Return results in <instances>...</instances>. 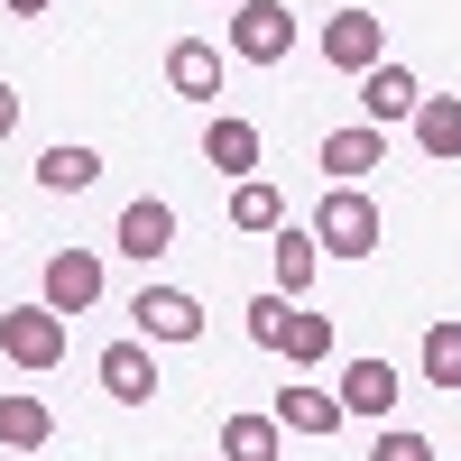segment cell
<instances>
[{"label": "cell", "mask_w": 461, "mask_h": 461, "mask_svg": "<svg viewBox=\"0 0 461 461\" xmlns=\"http://www.w3.org/2000/svg\"><path fill=\"white\" fill-rule=\"evenodd\" d=\"M304 230H314V249H332V258H369L378 249V203L360 194V185H332Z\"/></svg>", "instance_id": "obj_1"}, {"label": "cell", "mask_w": 461, "mask_h": 461, "mask_svg": "<svg viewBox=\"0 0 461 461\" xmlns=\"http://www.w3.org/2000/svg\"><path fill=\"white\" fill-rule=\"evenodd\" d=\"M230 56L240 65H286L295 56V10L286 0H240L230 10Z\"/></svg>", "instance_id": "obj_2"}, {"label": "cell", "mask_w": 461, "mask_h": 461, "mask_svg": "<svg viewBox=\"0 0 461 461\" xmlns=\"http://www.w3.org/2000/svg\"><path fill=\"white\" fill-rule=\"evenodd\" d=\"M0 351H10L19 369H56V360H65V314H47V304L0 314Z\"/></svg>", "instance_id": "obj_3"}, {"label": "cell", "mask_w": 461, "mask_h": 461, "mask_svg": "<svg viewBox=\"0 0 461 461\" xmlns=\"http://www.w3.org/2000/svg\"><path fill=\"white\" fill-rule=\"evenodd\" d=\"M139 341H203V304L185 286H139Z\"/></svg>", "instance_id": "obj_4"}, {"label": "cell", "mask_w": 461, "mask_h": 461, "mask_svg": "<svg viewBox=\"0 0 461 461\" xmlns=\"http://www.w3.org/2000/svg\"><path fill=\"white\" fill-rule=\"evenodd\" d=\"M102 304V258L93 249H56L47 258V314H93Z\"/></svg>", "instance_id": "obj_5"}, {"label": "cell", "mask_w": 461, "mask_h": 461, "mask_svg": "<svg viewBox=\"0 0 461 461\" xmlns=\"http://www.w3.org/2000/svg\"><path fill=\"white\" fill-rule=\"evenodd\" d=\"M323 65H332V74L388 65V56H378V19H369V10H332V19H323Z\"/></svg>", "instance_id": "obj_6"}, {"label": "cell", "mask_w": 461, "mask_h": 461, "mask_svg": "<svg viewBox=\"0 0 461 461\" xmlns=\"http://www.w3.org/2000/svg\"><path fill=\"white\" fill-rule=\"evenodd\" d=\"M93 369H102V388L121 397V406H148V397H158V360H148V341H111Z\"/></svg>", "instance_id": "obj_7"}, {"label": "cell", "mask_w": 461, "mask_h": 461, "mask_svg": "<svg viewBox=\"0 0 461 461\" xmlns=\"http://www.w3.org/2000/svg\"><path fill=\"white\" fill-rule=\"evenodd\" d=\"M130 258H167L176 249V203H158V194H139L130 212H121V230H111Z\"/></svg>", "instance_id": "obj_8"}, {"label": "cell", "mask_w": 461, "mask_h": 461, "mask_svg": "<svg viewBox=\"0 0 461 461\" xmlns=\"http://www.w3.org/2000/svg\"><path fill=\"white\" fill-rule=\"evenodd\" d=\"M277 425H286V434H304V443H323V434L351 425V415H341V397H332V388H277Z\"/></svg>", "instance_id": "obj_9"}, {"label": "cell", "mask_w": 461, "mask_h": 461, "mask_svg": "<svg viewBox=\"0 0 461 461\" xmlns=\"http://www.w3.org/2000/svg\"><path fill=\"white\" fill-rule=\"evenodd\" d=\"M332 397H341V415H369V425H378V415L397 406V369H388V360H351Z\"/></svg>", "instance_id": "obj_10"}, {"label": "cell", "mask_w": 461, "mask_h": 461, "mask_svg": "<svg viewBox=\"0 0 461 461\" xmlns=\"http://www.w3.org/2000/svg\"><path fill=\"white\" fill-rule=\"evenodd\" d=\"M360 102H369V130H378V121H415V102H425V84H415L406 65H369Z\"/></svg>", "instance_id": "obj_11"}, {"label": "cell", "mask_w": 461, "mask_h": 461, "mask_svg": "<svg viewBox=\"0 0 461 461\" xmlns=\"http://www.w3.org/2000/svg\"><path fill=\"white\" fill-rule=\"evenodd\" d=\"M0 443H10V452H47V443H56L47 397H28V388H10V397H0Z\"/></svg>", "instance_id": "obj_12"}, {"label": "cell", "mask_w": 461, "mask_h": 461, "mask_svg": "<svg viewBox=\"0 0 461 461\" xmlns=\"http://www.w3.org/2000/svg\"><path fill=\"white\" fill-rule=\"evenodd\" d=\"M167 84H176L185 102H212V93H221V56L203 47V37H176V47H167Z\"/></svg>", "instance_id": "obj_13"}, {"label": "cell", "mask_w": 461, "mask_h": 461, "mask_svg": "<svg viewBox=\"0 0 461 461\" xmlns=\"http://www.w3.org/2000/svg\"><path fill=\"white\" fill-rule=\"evenodd\" d=\"M203 158H212L221 176H249V167H258V130L240 121V111H212V121H203Z\"/></svg>", "instance_id": "obj_14"}, {"label": "cell", "mask_w": 461, "mask_h": 461, "mask_svg": "<svg viewBox=\"0 0 461 461\" xmlns=\"http://www.w3.org/2000/svg\"><path fill=\"white\" fill-rule=\"evenodd\" d=\"M378 158H388V139H378L369 121H360V130H332V139H323V176H332V185H360Z\"/></svg>", "instance_id": "obj_15"}, {"label": "cell", "mask_w": 461, "mask_h": 461, "mask_svg": "<svg viewBox=\"0 0 461 461\" xmlns=\"http://www.w3.org/2000/svg\"><path fill=\"white\" fill-rule=\"evenodd\" d=\"M415 148H425V158H461V93L415 102Z\"/></svg>", "instance_id": "obj_16"}, {"label": "cell", "mask_w": 461, "mask_h": 461, "mask_svg": "<svg viewBox=\"0 0 461 461\" xmlns=\"http://www.w3.org/2000/svg\"><path fill=\"white\" fill-rule=\"evenodd\" d=\"M230 230H286V194L258 185V176H240L230 185Z\"/></svg>", "instance_id": "obj_17"}, {"label": "cell", "mask_w": 461, "mask_h": 461, "mask_svg": "<svg viewBox=\"0 0 461 461\" xmlns=\"http://www.w3.org/2000/svg\"><path fill=\"white\" fill-rule=\"evenodd\" d=\"M277 443H286L277 415H230L221 425V461H277Z\"/></svg>", "instance_id": "obj_18"}, {"label": "cell", "mask_w": 461, "mask_h": 461, "mask_svg": "<svg viewBox=\"0 0 461 461\" xmlns=\"http://www.w3.org/2000/svg\"><path fill=\"white\" fill-rule=\"evenodd\" d=\"M102 176V158H93V148H47V158H37V185H47V194H84V185Z\"/></svg>", "instance_id": "obj_19"}, {"label": "cell", "mask_w": 461, "mask_h": 461, "mask_svg": "<svg viewBox=\"0 0 461 461\" xmlns=\"http://www.w3.org/2000/svg\"><path fill=\"white\" fill-rule=\"evenodd\" d=\"M314 267H323V249H314V230H277V295H304L314 286Z\"/></svg>", "instance_id": "obj_20"}, {"label": "cell", "mask_w": 461, "mask_h": 461, "mask_svg": "<svg viewBox=\"0 0 461 461\" xmlns=\"http://www.w3.org/2000/svg\"><path fill=\"white\" fill-rule=\"evenodd\" d=\"M277 351L295 360V369H314V360H332V314H286V341Z\"/></svg>", "instance_id": "obj_21"}, {"label": "cell", "mask_w": 461, "mask_h": 461, "mask_svg": "<svg viewBox=\"0 0 461 461\" xmlns=\"http://www.w3.org/2000/svg\"><path fill=\"white\" fill-rule=\"evenodd\" d=\"M425 378H434V388H461V323L425 332Z\"/></svg>", "instance_id": "obj_22"}, {"label": "cell", "mask_w": 461, "mask_h": 461, "mask_svg": "<svg viewBox=\"0 0 461 461\" xmlns=\"http://www.w3.org/2000/svg\"><path fill=\"white\" fill-rule=\"evenodd\" d=\"M240 314H249V341H267V351L286 341V295H249Z\"/></svg>", "instance_id": "obj_23"}, {"label": "cell", "mask_w": 461, "mask_h": 461, "mask_svg": "<svg viewBox=\"0 0 461 461\" xmlns=\"http://www.w3.org/2000/svg\"><path fill=\"white\" fill-rule=\"evenodd\" d=\"M369 461H434V443H425V434H406V425H388Z\"/></svg>", "instance_id": "obj_24"}, {"label": "cell", "mask_w": 461, "mask_h": 461, "mask_svg": "<svg viewBox=\"0 0 461 461\" xmlns=\"http://www.w3.org/2000/svg\"><path fill=\"white\" fill-rule=\"evenodd\" d=\"M10 130H19V93L0 84V139H10Z\"/></svg>", "instance_id": "obj_25"}, {"label": "cell", "mask_w": 461, "mask_h": 461, "mask_svg": "<svg viewBox=\"0 0 461 461\" xmlns=\"http://www.w3.org/2000/svg\"><path fill=\"white\" fill-rule=\"evenodd\" d=\"M10 10H19V19H37V10H56V0H10Z\"/></svg>", "instance_id": "obj_26"}, {"label": "cell", "mask_w": 461, "mask_h": 461, "mask_svg": "<svg viewBox=\"0 0 461 461\" xmlns=\"http://www.w3.org/2000/svg\"><path fill=\"white\" fill-rule=\"evenodd\" d=\"M230 10H240V0H230Z\"/></svg>", "instance_id": "obj_27"}]
</instances>
